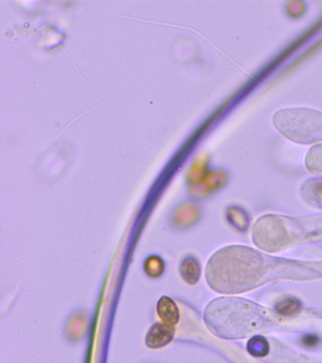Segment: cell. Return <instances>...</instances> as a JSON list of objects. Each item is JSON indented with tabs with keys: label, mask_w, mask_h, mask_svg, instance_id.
Returning a JSON list of instances; mask_svg holds the SVG:
<instances>
[{
	"label": "cell",
	"mask_w": 322,
	"mask_h": 363,
	"mask_svg": "<svg viewBox=\"0 0 322 363\" xmlns=\"http://www.w3.org/2000/svg\"><path fill=\"white\" fill-rule=\"evenodd\" d=\"M277 261L242 246L226 247L208 261L206 279L212 290L234 294L255 289L280 273Z\"/></svg>",
	"instance_id": "cell-1"
},
{
	"label": "cell",
	"mask_w": 322,
	"mask_h": 363,
	"mask_svg": "<svg viewBox=\"0 0 322 363\" xmlns=\"http://www.w3.org/2000/svg\"><path fill=\"white\" fill-rule=\"evenodd\" d=\"M204 320L214 334L224 339H241L269 322L268 312L257 304L235 297L217 298L207 306Z\"/></svg>",
	"instance_id": "cell-2"
},
{
	"label": "cell",
	"mask_w": 322,
	"mask_h": 363,
	"mask_svg": "<svg viewBox=\"0 0 322 363\" xmlns=\"http://www.w3.org/2000/svg\"><path fill=\"white\" fill-rule=\"evenodd\" d=\"M276 129L290 140L300 144L322 141V113L309 108H288L273 116Z\"/></svg>",
	"instance_id": "cell-3"
},
{
	"label": "cell",
	"mask_w": 322,
	"mask_h": 363,
	"mask_svg": "<svg viewBox=\"0 0 322 363\" xmlns=\"http://www.w3.org/2000/svg\"><path fill=\"white\" fill-rule=\"evenodd\" d=\"M175 336V327L162 322L155 323L147 331L145 345L150 349H160L166 346Z\"/></svg>",
	"instance_id": "cell-4"
},
{
	"label": "cell",
	"mask_w": 322,
	"mask_h": 363,
	"mask_svg": "<svg viewBox=\"0 0 322 363\" xmlns=\"http://www.w3.org/2000/svg\"><path fill=\"white\" fill-rule=\"evenodd\" d=\"M156 310L161 322L175 327L179 321V310L177 304L170 297L161 296L156 306Z\"/></svg>",
	"instance_id": "cell-5"
},
{
	"label": "cell",
	"mask_w": 322,
	"mask_h": 363,
	"mask_svg": "<svg viewBox=\"0 0 322 363\" xmlns=\"http://www.w3.org/2000/svg\"><path fill=\"white\" fill-rule=\"evenodd\" d=\"M181 278L189 285H195L199 280L200 266L193 256L184 257L179 267Z\"/></svg>",
	"instance_id": "cell-6"
},
{
	"label": "cell",
	"mask_w": 322,
	"mask_h": 363,
	"mask_svg": "<svg viewBox=\"0 0 322 363\" xmlns=\"http://www.w3.org/2000/svg\"><path fill=\"white\" fill-rule=\"evenodd\" d=\"M305 165L310 172L322 176V144H317L309 149L306 154Z\"/></svg>",
	"instance_id": "cell-7"
},
{
	"label": "cell",
	"mask_w": 322,
	"mask_h": 363,
	"mask_svg": "<svg viewBox=\"0 0 322 363\" xmlns=\"http://www.w3.org/2000/svg\"><path fill=\"white\" fill-rule=\"evenodd\" d=\"M249 352L254 357H265L269 351V345L263 337H253L248 344Z\"/></svg>",
	"instance_id": "cell-8"
},
{
	"label": "cell",
	"mask_w": 322,
	"mask_h": 363,
	"mask_svg": "<svg viewBox=\"0 0 322 363\" xmlns=\"http://www.w3.org/2000/svg\"><path fill=\"white\" fill-rule=\"evenodd\" d=\"M300 309V303L294 299H286L277 306V311L283 315L296 313Z\"/></svg>",
	"instance_id": "cell-9"
},
{
	"label": "cell",
	"mask_w": 322,
	"mask_h": 363,
	"mask_svg": "<svg viewBox=\"0 0 322 363\" xmlns=\"http://www.w3.org/2000/svg\"><path fill=\"white\" fill-rule=\"evenodd\" d=\"M319 341H320V340H319V338H318L316 335H312V334H310V335H306V336L304 337V339H303V344H304L305 346H316L317 344L319 343Z\"/></svg>",
	"instance_id": "cell-10"
}]
</instances>
